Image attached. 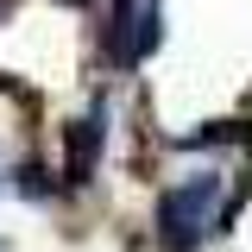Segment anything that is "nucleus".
<instances>
[{
    "mask_svg": "<svg viewBox=\"0 0 252 252\" xmlns=\"http://www.w3.org/2000/svg\"><path fill=\"white\" fill-rule=\"evenodd\" d=\"M215 202H220V177H208V170L189 177V183H177L164 202H158V233H164V246H189V240H202Z\"/></svg>",
    "mask_w": 252,
    "mask_h": 252,
    "instance_id": "f257e3e1",
    "label": "nucleus"
},
{
    "mask_svg": "<svg viewBox=\"0 0 252 252\" xmlns=\"http://www.w3.org/2000/svg\"><path fill=\"white\" fill-rule=\"evenodd\" d=\"M101 145H107V107H94L89 120H76L69 126V183H89V170H94V158H101Z\"/></svg>",
    "mask_w": 252,
    "mask_h": 252,
    "instance_id": "f03ea898",
    "label": "nucleus"
}]
</instances>
